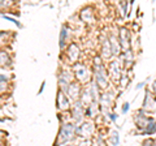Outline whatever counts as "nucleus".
Here are the masks:
<instances>
[{"label":"nucleus","mask_w":156,"mask_h":146,"mask_svg":"<svg viewBox=\"0 0 156 146\" xmlns=\"http://www.w3.org/2000/svg\"><path fill=\"white\" fill-rule=\"evenodd\" d=\"M76 140H77V125L72 120L61 121L55 144L67 145V144H72Z\"/></svg>","instance_id":"f03ea898"},{"label":"nucleus","mask_w":156,"mask_h":146,"mask_svg":"<svg viewBox=\"0 0 156 146\" xmlns=\"http://www.w3.org/2000/svg\"><path fill=\"white\" fill-rule=\"evenodd\" d=\"M151 119H152V116H150L148 112L145 111L143 108H139L135 114L133 115V121H134V124H135L137 129L139 130V132H142V130L145 129Z\"/></svg>","instance_id":"9b49d317"},{"label":"nucleus","mask_w":156,"mask_h":146,"mask_svg":"<svg viewBox=\"0 0 156 146\" xmlns=\"http://www.w3.org/2000/svg\"><path fill=\"white\" fill-rule=\"evenodd\" d=\"M14 0H0V12L4 13L5 11H9L14 7Z\"/></svg>","instance_id":"4be33fe9"},{"label":"nucleus","mask_w":156,"mask_h":146,"mask_svg":"<svg viewBox=\"0 0 156 146\" xmlns=\"http://www.w3.org/2000/svg\"><path fill=\"white\" fill-rule=\"evenodd\" d=\"M99 97H100V90H99V87L95 85V82L91 80L82 86V93H81L79 100L86 107V106L90 104V103L98 102Z\"/></svg>","instance_id":"7ed1b4c3"},{"label":"nucleus","mask_w":156,"mask_h":146,"mask_svg":"<svg viewBox=\"0 0 156 146\" xmlns=\"http://www.w3.org/2000/svg\"><path fill=\"white\" fill-rule=\"evenodd\" d=\"M155 145H156V137H155Z\"/></svg>","instance_id":"473e14b6"},{"label":"nucleus","mask_w":156,"mask_h":146,"mask_svg":"<svg viewBox=\"0 0 156 146\" xmlns=\"http://www.w3.org/2000/svg\"><path fill=\"white\" fill-rule=\"evenodd\" d=\"M95 130H96V127H95L94 120L85 119L79 125H77V138L83 140L85 142H92L91 140L95 136Z\"/></svg>","instance_id":"39448f33"},{"label":"nucleus","mask_w":156,"mask_h":146,"mask_svg":"<svg viewBox=\"0 0 156 146\" xmlns=\"http://www.w3.org/2000/svg\"><path fill=\"white\" fill-rule=\"evenodd\" d=\"M13 65V59H12V55L9 54V51H7L5 48L0 50V67L8 69Z\"/></svg>","instance_id":"6ab92c4d"},{"label":"nucleus","mask_w":156,"mask_h":146,"mask_svg":"<svg viewBox=\"0 0 156 146\" xmlns=\"http://www.w3.org/2000/svg\"><path fill=\"white\" fill-rule=\"evenodd\" d=\"M73 100L69 98V95L65 91L57 89V94H56V108L59 112H68L72 107Z\"/></svg>","instance_id":"9d476101"},{"label":"nucleus","mask_w":156,"mask_h":146,"mask_svg":"<svg viewBox=\"0 0 156 146\" xmlns=\"http://www.w3.org/2000/svg\"><path fill=\"white\" fill-rule=\"evenodd\" d=\"M129 110H130V103L125 102L124 104H122V107H121V114H128Z\"/></svg>","instance_id":"a878e982"},{"label":"nucleus","mask_w":156,"mask_h":146,"mask_svg":"<svg viewBox=\"0 0 156 146\" xmlns=\"http://www.w3.org/2000/svg\"><path fill=\"white\" fill-rule=\"evenodd\" d=\"M111 145H118L120 144V135L117 130H112L111 132V135L108 136V141Z\"/></svg>","instance_id":"5701e85b"},{"label":"nucleus","mask_w":156,"mask_h":146,"mask_svg":"<svg viewBox=\"0 0 156 146\" xmlns=\"http://www.w3.org/2000/svg\"><path fill=\"white\" fill-rule=\"evenodd\" d=\"M11 77L7 74H4V73H0V84H3V82H11Z\"/></svg>","instance_id":"bb28decb"},{"label":"nucleus","mask_w":156,"mask_h":146,"mask_svg":"<svg viewBox=\"0 0 156 146\" xmlns=\"http://www.w3.org/2000/svg\"><path fill=\"white\" fill-rule=\"evenodd\" d=\"M140 133H142L143 136H148V137L156 135V120H155L154 117H152L151 120L148 121V124H147L146 128Z\"/></svg>","instance_id":"412c9836"},{"label":"nucleus","mask_w":156,"mask_h":146,"mask_svg":"<svg viewBox=\"0 0 156 146\" xmlns=\"http://www.w3.org/2000/svg\"><path fill=\"white\" fill-rule=\"evenodd\" d=\"M72 72H73L74 80L78 81L79 84L85 85L89 81H91L92 78V72H91V67L86 65L82 62H77L74 64H72Z\"/></svg>","instance_id":"20e7f679"},{"label":"nucleus","mask_w":156,"mask_h":146,"mask_svg":"<svg viewBox=\"0 0 156 146\" xmlns=\"http://www.w3.org/2000/svg\"><path fill=\"white\" fill-rule=\"evenodd\" d=\"M108 39H109V44H111V48H112L113 57L120 56V55H121V52H122V48H121V44H120L117 35L111 34L109 36H108Z\"/></svg>","instance_id":"aec40b11"},{"label":"nucleus","mask_w":156,"mask_h":146,"mask_svg":"<svg viewBox=\"0 0 156 146\" xmlns=\"http://www.w3.org/2000/svg\"><path fill=\"white\" fill-rule=\"evenodd\" d=\"M44 87H46V81H43V82H42V84H40V87H39V90H38V93H37L38 95H40V94L43 93Z\"/></svg>","instance_id":"c756f323"},{"label":"nucleus","mask_w":156,"mask_h":146,"mask_svg":"<svg viewBox=\"0 0 156 146\" xmlns=\"http://www.w3.org/2000/svg\"><path fill=\"white\" fill-rule=\"evenodd\" d=\"M100 57L104 60V62H108L109 59H112V57H113V52H112V48H111L108 36L101 41V44H100Z\"/></svg>","instance_id":"f3484780"},{"label":"nucleus","mask_w":156,"mask_h":146,"mask_svg":"<svg viewBox=\"0 0 156 146\" xmlns=\"http://www.w3.org/2000/svg\"><path fill=\"white\" fill-rule=\"evenodd\" d=\"M78 17L82 22L87 24V25H92V24L96 22V13H95V9L91 5L83 7L78 13Z\"/></svg>","instance_id":"f8f14e48"},{"label":"nucleus","mask_w":156,"mask_h":146,"mask_svg":"<svg viewBox=\"0 0 156 146\" xmlns=\"http://www.w3.org/2000/svg\"><path fill=\"white\" fill-rule=\"evenodd\" d=\"M103 116H106L107 117V120L109 121V123H116V120L118 119V114H116V112H113V111H107V112H104V114H101Z\"/></svg>","instance_id":"b1692460"},{"label":"nucleus","mask_w":156,"mask_h":146,"mask_svg":"<svg viewBox=\"0 0 156 146\" xmlns=\"http://www.w3.org/2000/svg\"><path fill=\"white\" fill-rule=\"evenodd\" d=\"M142 108L148 112V114L156 110V98L154 97V94L150 91L148 87H147L146 91H145V98H143Z\"/></svg>","instance_id":"2eb2a0df"},{"label":"nucleus","mask_w":156,"mask_h":146,"mask_svg":"<svg viewBox=\"0 0 156 146\" xmlns=\"http://www.w3.org/2000/svg\"><path fill=\"white\" fill-rule=\"evenodd\" d=\"M99 114H100V106H99V102H92L87 104L85 107V116L86 119H91V120H95Z\"/></svg>","instance_id":"a211bd4d"},{"label":"nucleus","mask_w":156,"mask_h":146,"mask_svg":"<svg viewBox=\"0 0 156 146\" xmlns=\"http://www.w3.org/2000/svg\"><path fill=\"white\" fill-rule=\"evenodd\" d=\"M82 86H83L82 84H79L78 81L74 80L70 85H69V87H68V90H67V94L69 95V98H70L72 100L79 99L81 93H82Z\"/></svg>","instance_id":"dca6fc26"},{"label":"nucleus","mask_w":156,"mask_h":146,"mask_svg":"<svg viewBox=\"0 0 156 146\" xmlns=\"http://www.w3.org/2000/svg\"><path fill=\"white\" fill-rule=\"evenodd\" d=\"M69 42H72V29H70V26H69L68 24H64V25L61 26V30H60V35H59L60 50L64 51Z\"/></svg>","instance_id":"ddd939ff"},{"label":"nucleus","mask_w":156,"mask_h":146,"mask_svg":"<svg viewBox=\"0 0 156 146\" xmlns=\"http://www.w3.org/2000/svg\"><path fill=\"white\" fill-rule=\"evenodd\" d=\"M69 116H70V120L73 121L76 125H79V124L86 119V116H85V104H83L79 99L73 100L72 107H70V110H69Z\"/></svg>","instance_id":"0eeeda50"},{"label":"nucleus","mask_w":156,"mask_h":146,"mask_svg":"<svg viewBox=\"0 0 156 146\" xmlns=\"http://www.w3.org/2000/svg\"><path fill=\"white\" fill-rule=\"evenodd\" d=\"M5 137H7V132H4V130H0V144H3V141H4Z\"/></svg>","instance_id":"7c9ffc66"},{"label":"nucleus","mask_w":156,"mask_h":146,"mask_svg":"<svg viewBox=\"0 0 156 146\" xmlns=\"http://www.w3.org/2000/svg\"><path fill=\"white\" fill-rule=\"evenodd\" d=\"M148 89H150V91H151V93L154 94V97L156 98V81H154L151 85H150V87H148Z\"/></svg>","instance_id":"cd10ccee"},{"label":"nucleus","mask_w":156,"mask_h":146,"mask_svg":"<svg viewBox=\"0 0 156 146\" xmlns=\"http://www.w3.org/2000/svg\"><path fill=\"white\" fill-rule=\"evenodd\" d=\"M91 72H92V78L91 80L95 82V85L99 87V90L103 91L111 87V78L107 71V65L104 64V60L100 57V55L94 56L91 63Z\"/></svg>","instance_id":"f257e3e1"},{"label":"nucleus","mask_w":156,"mask_h":146,"mask_svg":"<svg viewBox=\"0 0 156 146\" xmlns=\"http://www.w3.org/2000/svg\"><path fill=\"white\" fill-rule=\"evenodd\" d=\"M67 57V63L68 64H74L77 62H81V55H82V50H81L79 44L77 42H69L68 46L65 47V50L62 51Z\"/></svg>","instance_id":"6e6552de"},{"label":"nucleus","mask_w":156,"mask_h":146,"mask_svg":"<svg viewBox=\"0 0 156 146\" xmlns=\"http://www.w3.org/2000/svg\"><path fill=\"white\" fill-rule=\"evenodd\" d=\"M74 81V76H73V72H72V68H61L57 73V86L60 90L65 91L67 93L69 85Z\"/></svg>","instance_id":"1a4fd4ad"},{"label":"nucleus","mask_w":156,"mask_h":146,"mask_svg":"<svg viewBox=\"0 0 156 146\" xmlns=\"http://www.w3.org/2000/svg\"><path fill=\"white\" fill-rule=\"evenodd\" d=\"M107 71H108V74H109V78L112 82H115V84H118L120 78H121V76L124 74V67H122V63L120 59H109L107 62Z\"/></svg>","instance_id":"423d86ee"},{"label":"nucleus","mask_w":156,"mask_h":146,"mask_svg":"<svg viewBox=\"0 0 156 146\" xmlns=\"http://www.w3.org/2000/svg\"><path fill=\"white\" fill-rule=\"evenodd\" d=\"M0 16H1L3 18H4V20H8V21H11V22H12V24H14V25H16L17 27H22V24H21L20 21L17 20V18L12 17V16H9V14H7V13H1V14H0Z\"/></svg>","instance_id":"393cba45"},{"label":"nucleus","mask_w":156,"mask_h":146,"mask_svg":"<svg viewBox=\"0 0 156 146\" xmlns=\"http://www.w3.org/2000/svg\"><path fill=\"white\" fill-rule=\"evenodd\" d=\"M148 144L155 145V138H151V136H150V138H147V140L143 141V145H148Z\"/></svg>","instance_id":"c85d7f7f"},{"label":"nucleus","mask_w":156,"mask_h":146,"mask_svg":"<svg viewBox=\"0 0 156 146\" xmlns=\"http://www.w3.org/2000/svg\"><path fill=\"white\" fill-rule=\"evenodd\" d=\"M117 38H118V42H120V44H121L122 51L131 48V33L129 29H126V27H121V29L118 30Z\"/></svg>","instance_id":"4468645a"},{"label":"nucleus","mask_w":156,"mask_h":146,"mask_svg":"<svg viewBox=\"0 0 156 146\" xmlns=\"http://www.w3.org/2000/svg\"><path fill=\"white\" fill-rule=\"evenodd\" d=\"M145 85H146V81H142V82H140V84H138L137 86H135V90H139L140 87H143V86H145Z\"/></svg>","instance_id":"2f4dec72"}]
</instances>
